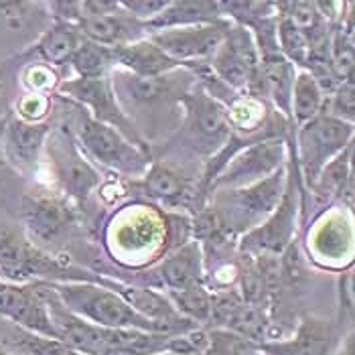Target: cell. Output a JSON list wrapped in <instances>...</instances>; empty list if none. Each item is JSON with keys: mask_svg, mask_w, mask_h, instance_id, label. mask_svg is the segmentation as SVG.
<instances>
[{"mask_svg": "<svg viewBox=\"0 0 355 355\" xmlns=\"http://www.w3.org/2000/svg\"><path fill=\"white\" fill-rule=\"evenodd\" d=\"M98 272L67 264L37 248L23 230L0 223V280L27 282H98Z\"/></svg>", "mask_w": 355, "mask_h": 355, "instance_id": "obj_1", "label": "cell"}, {"mask_svg": "<svg viewBox=\"0 0 355 355\" xmlns=\"http://www.w3.org/2000/svg\"><path fill=\"white\" fill-rule=\"evenodd\" d=\"M67 104L73 112L65 126L69 128L76 144L80 146L83 157L89 163L108 168L112 173H118L120 177H128L132 181L140 179L148 171V166L153 163V155L148 150L138 148L137 144L126 140L118 130L94 120L80 106L71 102Z\"/></svg>", "mask_w": 355, "mask_h": 355, "instance_id": "obj_2", "label": "cell"}, {"mask_svg": "<svg viewBox=\"0 0 355 355\" xmlns=\"http://www.w3.org/2000/svg\"><path fill=\"white\" fill-rule=\"evenodd\" d=\"M286 164L274 175L242 189H219L207 197L205 207L230 238H242L258 227L278 207L286 189Z\"/></svg>", "mask_w": 355, "mask_h": 355, "instance_id": "obj_3", "label": "cell"}, {"mask_svg": "<svg viewBox=\"0 0 355 355\" xmlns=\"http://www.w3.org/2000/svg\"><path fill=\"white\" fill-rule=\"evenodd\" d=\"M61 304L83 321L106 329H135L171 335L163 325L137 313L120 295L96 282H49Z\"/></svg>", "mask_w": 355, "mask_h": 355, "instance_id": "obj_4", "label": "cell"}, {"mask_svg": "<svg viewBox=\"0 0 355 355\" xmlns=\"http://www.w3.org/2000/svg\"><path fill=\"white\" fill-rule=\"evenodd\" d=\"M286 171H288L286 189H284V195H282L278 207L258 227L244 234L236 242V248L244 256H282V252L297 238L301 209L304 205L306 193H304L299 171H297L295 150H293V135L288 137Z\"/></svg>", "mask_w": 355, "mask_h": 355, "instance_id": "obj_5", "label": "cell"}, {"mask_svg": "<svg viewBox=\"0 0 355 355\" xmlns=\"http://www.w3.org/2000/svg\"><path fill=\"white\" fill-rule=\"evenodd\" d=\"M354 124L337 120L329 114H319L295 128L293 150L304 193L315 185L321 171L354 142Z\"/></svg>", "mask_w": 355, "mask_h": 355, "instance_id": "obj_6", "label": "cell"}, {"mask_svg": "<svg viewBox=\"0 0 355 355\" xmlns=\"http://www.w3.org/2000/svg\"><path fill=\"white\" fill-rule=\"evenodd\" d=\"M110 252L118 260H132L153 254L157 260L168 254L166 214L155 205H132L120 209L108 223Z\"/></svg>", "mask_w": 355, "mask_h": 355, "instance_id": "obj_7", "label": "cell"}, {"mask_svg": "<svg viewBox=\"0 0 355 355\" xmlns=\"http://www.w3.org/2000/svg\"><path fill=\"white\" fill-rule=\"evenodd\" d=\"M214 78L238 96L264 98L260 78V53L252 33L242 25H230L216 53L207 61Z\"/></svg>", "mask_w": 355, "mask_h": 355, "instance_id": "obj_8", "label": "cell"}, {"mask_svg": "<svg viewBox=\"0 0 355 355\" xmlns=\"http://www.w3.org/2000/svg\"><path fill=\"white\" fill-rule=\"evenodd\" d=\"M181 112L183 116L179 132L185 140V146L191 148L197 157L209 161L232 137V122L227 108L216 98H211L199 85V82H195V85L181 100Z\"/></svg>", "mask_w": 355, "mask_h": 355, "instance_id": "obj_9", "label": "cell"}, {"mask_svg": "<svg viewBox=\"0 0 355 355\" xmlns=\"http://www.w3.org/2000/svg\"><path fill=\"white\" fill-rule=\"evenodd\" d=\"M43 157L49 159V171L57 185V193L67 197L71 203L83 205L92 197V193L100 191V168L83 157L65 124L51 130L45 142Z\"/></svg>", "mask_w": 355, "mask_h": 355, "instance_id": "obj_10", "label": "cell"}, {"mask_svg": "<svg viewBox=\"0 0 355 355\" xmlns=\"http://www.w3.org/2000/svg\"><path fill=\"white\" fill-rule=\"evenodd\" d=\"M57 98H63L76 106L83 108L94 120L106 124L110 128L118 130L126 140H130L132 144H137L138 148L148 150L150 146L142 140L137 126L130 122V118L124 114V110L120 108L118 98L114 94L112 80L110 76L104 78H94V80H83V78H73V80H63L59 83Z\"/></svg>", "mask_w": 355, "mask_h": 355, "instance_id": "obj_11", "label": "cell"}, {"mask_svg": "<svg viewBox=\"0 0 355 355\" xmlns=\"http://www.w3.org/2000/svg\"><path fill=\"white\" fill-rule=\"evenodd\" d=\"M293 135V132H291ZM288 161V138H262L230 157L221 166L218 177L211 181L207 197L219 189L250 187L280 171ZM207 203V199H205Z\"/></svg>", "mask_w": 355, "mask_h": 355, "instance_id": "obj_12", "label": "cell"}, {"mask_svg": "<svg viewBox=\"0 0 355 355\" xmlns=\"http://www.w3.org/2000/svg\"><path fill=\"white\" fill-rule=\"evenodd\" d=\"M73 203L57 191H27L21 199L23 232L37 248L49 252L76 225Z\"/></svg>", "mask_w": 355, "mask_h": 355, "instance_id": "obj_13", "label": "cell"}, {"mask_svg": "<svg viewBox=\"0 0 355 355\" xmlns=\"http://www.w3.org/2000/svg\"><path fill=\"white\" fill-rule=\"evenodd\" d=\"M309 260L325 270H347L354 264V211L333 205L313 221L306 234Z\"/></svg>", "mask_w": 355, "mask_h": 355, "instance_id": "obj_14", "label": "cell"}, {"mask_svg": "<svg viewBox=\"0 0 355 355\" xmlns=\"http://www.w3.org/2000/svg\"><path fill=\"white\" fill-rule=\"evenodd\" d=\"M230 21L221 19L209 25H195V27L164 28L148 33V39L171 59L181 63L185 69H191L199 63H207L216 53L221 39L225 37Z\"/></svg>", "mask_w": 355, "mask_h": 355, "instance_id": "obj_15", "label": "cell"}, {"mask_svg": "<svg viewBox=\"0 0 355 355\" xmlns=\"http://www.w3.org/2000/svg\"><path fill=\"white\" fill-rule=\"evenodd\" d=\"M53 130V124L47 122H25L17 118L10 110L4 114V128L0 138V148L4 163L12 171L35 177L43 163L45 142Z\"/></svg>", "mask_w": 355, "mask_h": 355, "instance_id": "obj_16", "label": "cell"}, {"mask_svg": "<svg viewBox=\"0 0 355 355\" xmlns=\"http://www.w3.org/2000/svg\"><path fill=\"white\" fill-rule=\"evenodd\" d=\"M0 317L23 331L57 339L41 282L15 284L0 280Z\"/></svg>", "mask_w": 355, "mask_h": 355, "instance_id": "obj_17", "label": "cell"}, {"mask_svg": "<svg viewBox=\"0 0 355 355\" xmlns=\"http://www.w3.org/2000/svg\"><path fill=\"white\" fill-rule=\"evenodd\" d=\"M197 183L199 179L191 177L187 171L179 168L173 163H159L153 161L148 171L132 181V187H137L146 199L164 205L166 209H195V197H197Z\"/></svg>", "mask_w": 355, "mask_h": 355, "instance_id": "obj_18", "label": "cell"}, {"mask_svg": "<svg viewBox=\"0 0 355 355\" xmlns=\"http://www.w3.org/2000/svg\"><path fill=\"white\" fill-rule=\"evenodd\" d=\"M341 329L335 323L319 319V317H304L297 329L286 339H276L258 343L256 349L262 355H331L337 347V339Z\"/></svg>", "mask_w": 355, "mask_h": 355, "instance_id": "obj_19", "label": "cell"}, {"mask_svg": "<svg viewBox=\"0 0 355 355\" xmlns=\"http://www.w3.org/2000/svg\"><path fill=\"white\" fill-rule=\"evenodd\" d=\"M78 28L82 31L83 39L104 45V47H122L128 43H137L146 39L148 33L142 23L135 21L122 6L110 15H83L78 21Z\"/></svg>", "mask_w": 355, "mask_h": 355, "instance_id": "obj_20", "label": "cell"}, {"mask_svg": "<svg viewBox=\"0 0 355 355\" xmlns=\"http://www.w3.org/2000/svg\"><path fill=\"white\" fill-rule=\"evenodd\" d=\"M260 53V78L264 87L266 102L291 122V100H293V85L297 78V67L280 53V49H266Z\"/></svg>", "mask_w": 355, "mask_h": 355, "instance_id": "obj_21", "label": "cell"}, {"mask_svg": "<svg viewBox=\"0 0 355 355\" xmlns=\"http://www.w3.org/2000/svg\"><path fill=\"white\" fill-rule=\"evenodd\" d=\"M354 142L337 155L321 171L315 185L309 189L319 201L327 203V207L339 205L354 211Z\"/></svg>", "mask_w": 355, "mask_h": 355, "instance_id": "obj_22", "label": "cell"}, {"mask_svg": "<svg viewBox=\"0 0 355 355\" xmlns=\"http://www.w3.org/2000/svg\"><path fill=\"white\" fill-rule=\"evenodd\" d=\"M114 67H120L138 78H161L175 69H185L181 63L164 55L148 37L112 49Z\"/></svg>", "mask_w": 355, "mask_h": 355, "instance_id": "obj_23", "label": "cell"}, {"mask_svg": "<svg viewBox=\"0 0 355 355\" xmlns=\"http://www.w3.org/2000/svg\"><path fill=\"white\" fill-rule=\"evenodd\" d=\"M82 41L83 35L78 25L53 23L47 31L41 33V37L28 47L27 51L21 53V57L47 63L49 67L57 69V67L69 65L71 55L76 53V49L80 47Z\"/></svg>", "mask_w": 355, "mask_h": 355, "instance_id": "obj_24", "label": "cell"}, {"mask_svg": "<svg viewBox=\"0 0 355 355\" xmlns=\"http://www.w3.org/2000/svg\"><path fill=\"white\" fill-rule=\"evenodd\" d=\"M219 2L211 0H168L163 12H159L153 21L144 27L146 33L164 31V28L195 27V25H209L221 21Z\"/></svg>", "mask_w": 355, "mask_h": 355, "instance_id": "obj_25", "label": "cell"}, {"mask_svg": "<svg viewBox=\"0 0 355 355\" xmlns=\"http://www.w3.org/2000/svg\"><path fill=\"white\" fill-rule=\"evenodd\" d=\"M325 98L327 96L319 87L317 80L309 71L299 69L297 78H295V85H293V100H291V122H293V126L299 128L302 124H306L309 120L323 114Z\"/></svg>", "mask_w": 355, "mask_h": 355, "instance_id": "obj_26", "label": "cell"}, {"mask_svg": "<svg viewBox=\"0 0 355 355\" xmlns=\"http://www.w3.org/2000/svg\"><path fill=\"white\" fill-rule=\"evenodd\" d=\"M173 309L195 325H209L211 317V291L205 284H195L183 291L163 293Z\"/></svg>", "mask_w": 355, "mask_h": 355, "instance_id": "obj_27", "label": "cell"}, {"mask_svg": "<svg viewBox=\"0 0 355 355\" xmlns=\"http://www.w3.org/2000/svg\"><path fill=\"white\" fill-rule=\"evenodd\" d=\"M69 65L76 71V78H83V80L110 76V71L114 69L112 49L83 39L80 47L76 49V53L71 55Z\"/></svg>", "mask_w": 355, "mask_h": 355, "instance_id": "obj_28", "label": "cell"}, {"mask_svg": "<svg viewBox=\"0 0 355 355\" xmlns=\"http://www.w3.org/2000/svg\"><path fill=\"white\" fill-rule=\"evenodd\" d=\"M19 80L27 94L49 96V98H51V94L57 92L59 83L63 82V80H59L57 69L49 67L47 63H41V61H28L23 67Z\"/></svg>", "mask_w": 355, "mask_h": 355, "instance_id": "obj_29", "label": "cell"}, {"mask_svg": "<svg viewBox=\"0 0 355 355\" xmlns=\"http://www.w3.org/2000/svg\"><path fill=\"white\" fill-rule=\"evenodd\" d=\"M323 114H329L337 120L349 122L354 124L355 118V82L347 80V82L339 83L327 98H325V108Z\"/></svg>", "mask_w": 355, "mask_h": 355, "instance_id": "obj_30", "label": "cell"}, {"mask_svg": "<svg viewBox=\"0 0 355 355\" xmlns=\"http://www.w3.org/2000/svg\"><path fill=\"white\" fill-rule=\"evenodd\" d=\"M337 321L335 325L339 329L349 327L354 321V268L341 270L337 276Z\"/></svg>", "mask_w": 355, "mask_h": 355, "instance_id": "obj_31", "label": "cell"}, {"mask_svg": "<svg viewBox=\"0 0 355 355\" xmlns=\"http://www.w3.org/2000/svg\"><path fill=\"white\" fill-rule=\"evenodd\" d=\"M51 108H53V102L49 96L25 94L12 104L10 112L25 122H47V116L51 114Z\"/></svg>", "mask_w": 355, "mask_h": 355, "instance_id": "obj_32", "label": "cell"}, {"mask_svg": "<svg viewBox=\"0 0 355 355\" xmlns=\"http://www.w3.org/2000/svg\"><path fill=\"white\" fill-rule=\"evenodd\" d=\"M122 10H126L135 21L146 25L153 21L159 12H163L168 0H118Z\"/></svg>", "mask_w": 355, "mask_h": 355, "instance_id": "obj_33", "label": "cell"}, {"mask_svg": "<svg viewBox=\"0 0 355 355\" xmlns=\"http://www.w3.org/2000/svg\"><path fill=\"white\" fill-rule=\"evenodd\" d=\"M31 8H35L33 2H0V17L10 28H23L31 17Z\"/></svg>", "mask_w": 355, "mask_h": 355, "instance_id": "obj_34", "label": "cell"}, {"mask_svg": "<svg viewBox=\"0 0 355 355\" xmlns=\"http://www.w3.org/2000/svg\"><path fill=\"white\" fill-rule=\"evenodd\" d=\"M335 355H355V339H354V331H347L341 341L337 343V352Z\"/></svg>", "mask_w": 355, "mask_h": 355, "instance_id": "obj_35", "label": "cell"}, {"mask_svg": "<svg viewBox=\"0 0 355 355\" xmlns=\"http://www.w3.org/2000/svg\"><path fill=\"white\" fill-rule=\"evenodd\" d=\"M8 61H0V96L6 89V82H8Z\"/></svg>", "mask_w": 355, "mask_h": 355, "instance_id": "obj_36", "label": "cell"}, {"mask_svg": "<svg viewBox=\"0 0 355 355\" xmlns=\"http://www.w3.org/2000/svg\"><path fill=\"white\" fill-rule=\"evenodd\" d=\"M2 128H4V116L0 118V138H2ZM8 164L4 163V157H2V148H0V175H2V171L6 168Z\"/></svg>", "mask_w": 355, "mask_h": 355, "instance_id": "obj_37", "label": "cell"}, {"mask_svg": "<svg viewBox=\"0 0 355 355\" xmlns=\"http://www.w3.org/2000/svg\"><path fill=\"white\" fill-rule=\"evenodd\" d=\"M0 355H19V354H17L8 343H2V341H0Z\"/></svg>", "mask_w": 355, "mask_h": 355, "instance_id": "obj_38", "label": "cell"}, {"mask_svg": "<svg viewBox=\"0 0 355 355\" xmlns=\"http://www.w3.org/2000/svg\"><path fill=\"white\" fill-rule=\"evenodd\" d=\"M250 355H262V354H260V352L256 349V345H254V352H252V354H250Z\"/></svg>", "mask_w": 355, "mask_h": 355, "instance_id": "obj_39", "label": "cell"}, {"mask_svg": "<svg viewBox=\"0 0 355 355\" xmlns=\"http://www.w3.org/2000/svg\"><path fill=\"white\" fill-rule=\"evenodd\" d=\"M157 355H175V354H171V352H163V354H157Z\"/></svg>", "mask_w": 355, "mask_h": 355, "instance_id": "obj_40", "label": "cell"}, {"mask_svg": "<svg viewBox=\"0 0 355 355\" xmlns=\"http://www.w3.org/2000/svg\"><path fill=\"white\" fill-rule=\"evenodd\" d=\"M80 355H82V354H80Z\"/></svg>", "mask_w": 355, "mask_h": 355, "instance_id": "obj_41", "label": "cell"}]
</instances>
